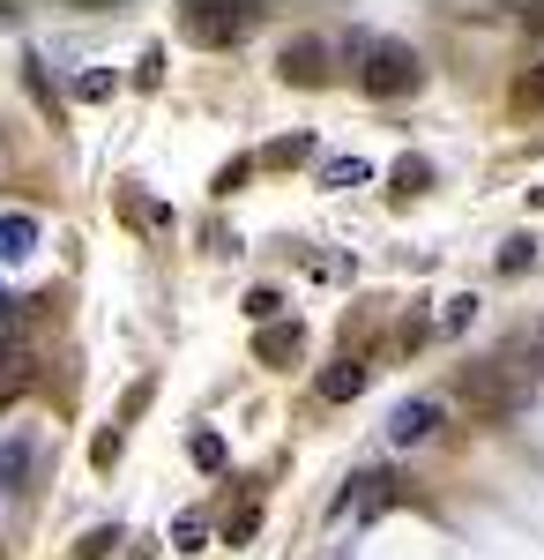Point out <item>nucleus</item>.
Here are the masks:
<instances>
[{"label": "nucleus", "instance_id": "obj_1", "mask_svg": "<svg viewBox=\"0 0 544 560\" xmlns=\"http://www.w3.org/2000/svg\"><path fill=\"white\" fill-rule=\"evenodd\" d=\"M358 60H366V68H358L366 97H403V90L425 83V60L403 38H366V45H358Z\"/></svg>", "mask_w": 544, "mask_h": 560}, {"label": "nucleus", "instance_id": "obj_2", "mask_svg": "<svg viewBox=\"0 0 544 560\" xmlns=\"http://www.w3.org/2000/svg\"><path fill=\"white\" fill-rule=\"evenodd\" d=\"M261 23V8H216V0H194L187 15H179V38L187 45H210V52H224V45H239Z\"/></svg>", "mask_w": 544, "mask_h": 560}, {"label": "nucleus", "instance_id": "obj_3", "mask_svg": "<svg viewBox=\"0 0 544 560\" xmlns=\"http://www.w3.org/2000/svg\"><path fill=\"white\" fill-rule=\"evenodd\" d=\"M276 75H284V83H298V90H321V83H329V45H321V38H284Z\"/></svg>", "mask_w": 544, "mask_h": 560}, {"label": "nucleus", "instance_id": "obj_4", "mask_svg": "<svg viewBox=\"0 0 544 560\" xmlns=\"http://www.w3.org/2000/svg\"><path fill=\"white\" fill-rule=\"evenodd\" d=\"M31 382H38V351H31V337H23V322H15V337L0 345V411H8Z\"/></svg>", "mask_w": 544, "mask_h": 560}, {"label": "nucleus", "instance_id": "obj_5", "mask_svg": "<svg viewBox=\"0 0 544 560\" xmlns=\"http://www.w3.org/2000/svg\"><path fill=\"white\" fill-rule=\"evenodd\" d=\"M433 433H440V404H433V396L395 404V419H388V441H395V448H418V441H433Z\"/></svg>", "mask_w": 544, "mask_h": 560}, {"label": "nucleus", "instance_id": "obj_6", "mask_svg": "<svg viewBox=\"0 0 544 560\" xmlns=\"http://www.w3.org/2000/svg\"><path fill=\"white\" fill-rule=\"evenodd\" d=\"M298 351H306V329H298V322H269V329L253 337V359H261V366H292Z\"/></svg>", "mask_w": 544, "mask_h": 560}, {"label": "nucleus", "instance_id": "obj_7", "mask_svg": "<svg viewBox=\"0 0 544 560\" xmlns=\"http://www.w3.org/2000/svg\"><path fill=\"white\" fill-rule=\"evenodd\" d=\"M31 255H38V217L0 210V261H31Z\"/></svg>", "mask_w": 544, "mask_h": 560}, {"label": "nucleus", "instance_id": "obj_8", "mask_svg": "<svg viewBox=\"0 0 544 560\" xmlns=\"http://www.w3.org/2000/svg\"><path fill=\"white\" fill-rule=\"evenodd\" d=\"M358 388H366V366H358V359L343 351V359H335L329 374H321V404H351Z\"/></svg>", "mask_w": 544, "mask_h": 560}, {"label": "nucleus", "instance_id": "obj_9", "mask_svg": "<svg viewBox=\"0 0 544 560\" xmlns=\"http://www.w3.org/2000/svg\"><path fill=\"white\" fill-rule=\"evenodd\" d=\"M388 501H395V478H388V471H366V478H358V493H343V509H358V516H380Z\"/></svg>", "mask_w": 544, "mask_h": 560}, {"label": "nucleus", "instance_id": "obj_10", "mask_svg": "<svg viewBox=\"0 0 544 560\" xmlns=\"http://www.w3.org/2000/svg\"><path fill=\"white\" fill-rule=\"evenodd\" d=\"M127 538H120V523H97V530H83V538H75V553L68 560H105V553H120Z\"/></svg>", "mask_w": 544, "mask_h": 560}, {"label": "nucleus", "instance_id": "obj_11", "mask_svg": "<svg viewBox=\"0 0 544 560\" xmlns=\"http://www.w3.org/2000/svg\"><path fill=\"white\" fill-rule=\"evenodd\" d=\"M306 158H314V135H276V142L261 150V165H284V173H292V165H306Z\"/></svg>", "mask_w": 544, "mask_h": 560}, {"label": "nucleus", "instance_id": "obj_12", "mask_svg": "<svg viewBox=\"0 0 544 560\" xmlns=\"http://www.w3.org/2000/svg\"><path fill=\"white\" fill-rule=\"evenodd\" d=\"M366 179H374L366 158H329V165H321V187H366Z\"/></svg>", "mask_w": 544, "mask_h": 560}, {"label": "nucleus", "instance_id": "obj_13", "mask_svg": "<svg viewBox=\"0 0 544 560\" xmlns=\"http://www.w3.org/2000/svg\"><path fill=\"white\" fill-rule=\"evenodd\" d=\"M253 530H261V501H239V509L224 516V546H247Z\"/></svg>", "mask_w": 544, "mask_h": 560}, {"label": "nucleus", "instance_id": "obj_14", "mask_svg": "<svg viewBox=\"0 0 544 560\" xmlns=\"http://www.w3.org/2000/svg\"><path fill=\"white\" fill-rule=\"evenodd\" d=\"M395 195H403V202H411V195H425V187H433V165H425V158H403V165H395Z\"/></svg>", "mask_w": 544, "mask_h": 560}, {"label": "nucleus", "instance_id": "obj_15", "mask_svg": "<svg viewBox=\"0 0 544 560\" xmlns=\"http://www.w3.org/2000/svg\"><path fill=\"white\" fill-rule=\"evenodd\" d=\"M120 217H127V224H172V210H157L142 187H127V195H120Z\"/></svg>", "mask_w": 544, "mask_h": 560}, {"label": "nucleus", "instance_id": "obj_16", "mask_svg": "<svg viewBox=\"0 0 544 560\" xmlns=\"http://www.w3.org/2000/svg\"><path fill=\"white\" fill-rule=\"evenodd\" d=\"M187 456H194V471H224V433H194Z\"/></svg>", "mask_w": 544, "mask_h": 560}, {"label": "nucleus", "instance_id": "obj_17", "mask_svg": "<svg viewBox=\"0 0 544 560\" xmlns=\"http://www.w3.org/2000/svg\"><path fill=\"white\" fill-rule=\"evenodd\" d=\"M247 314L261 322V329H269V322L284 314V292H276V284H253V292H247Z\"/></svg>", "mask_w": 544, "mask_h": 560}, {"label": "nucleus", "instance_id": "obj_18", "mask_svg": "<svg viewBox=\"0 0 544 560\" xmlns=\"http://www.w3.org/2000/svg\"><path fill=\"white\" fill-rule=\"evenodd\" d=\"M507 351H515V359H530V382H544V322L530 329V337H515Z\"/></svg>", "mask_w": 544, "mask_h": 560}, {"label": "nucleus", "instance_id": "obj_19", "mask_svg": "<svg viewBox=\"0 0 544 560\" xmlns=\"http://www.w3.org/2000/svg\"><path fill=\"white\" fill-rule=\"evenodd\" d=\"M120 448H127V433H120V427L97 433V441H90V464H97V471H113V464H120Z\"/></svg>", "mask_w": 544, "mask_h": 560}, {"label": "nucleus", "instance_id": "obj_20", "mask_svg": "<svg viewBox=\"0 0 544 560\" xmlns=\"http://www.w3.org/2000/svg\"><path fill=\"white\" fill-rule=\"evenodd\" d=\"M172 546H179V553H202V516H179V523H172Z\"/></svg>", "mask_w": 544, "mask_h": 560}, {"label": "nucleus", "instance_id": "obj_21", "mask_svg": "<svg viewBox=\"0 0 544 560\" xmlns=\"http://www.w3.org/2000/svg\"><path fill=\"white\" fill-rule=\"evenodd\" d=\"M134 83H142V90H157V83H165V52H157V45L142 52V68H134Z\"/></svg>", "mask_w": 544, "mask_h": 560}, {"label": "nucleus", "instance_id": "obj_22", "mask_svg": "<svg viewBox=\"0 0 544 560\" xmlns=\"http://www.w3.org/2000/svg\"><path fill=\"white\" fill-rule=\"evenodd\" d=\"M247 173H253V158H232V165L216 173V195H232V187H247Z\"/></svg>", "mask_w": 544, "mask_h": 560}, {"label": "nucleus", "instance_id": "obj_23", "mask_svg": "<svg viewBox=\"0 0 544 560\" xmlns=\"http://www.w3.org/2000/svg\"><path fill=\"white\" fill-rule=\"evenodd\" d=\"M530 255H537L530 240H507V247H500V269H507V277H515V269H530Z\"/></svg>", "mask_w": 544, "mask_h": 560}, {"label": "nucleus", "instance_id": "obj_24", "mask_svg": "<svg viewBox=\"0 0 544 560\" xmlns=\"http://www.w3.org/2000/svg\"><path fill=\"white\" fill-rule=\"evenodd\" d=\"M470 314H477V300L462 292V300H448V314H440V329H470Z\"/></svg>", "mask_w": 544, "mask_h": 560}, {"label": "nucleus", "instance_id": "obj_25", "mask_svg": "<svg viewBox=\"0 0 544 560\" xmlns=\"http://www.w3.org/2000/svg\"><path fill=\"white\" fill-rule=\"evenodd\" d=\"M15 306H23V300H15V292H8V284H0V345H8V337H15V322H23V314H15Z\"/></svg>", "mask_w": 544, "mask_h": 560}, {"label": "nucleus", "instance_id": "obj_26", "mask_svg": "<svg viewBox=\"0 0 544 560\" xmlns=\"http://www.w3.org/2000/svg\"><path fill=\"white\" fill-rule=\"evenodd\" d=\"M75 97H113V75H105V68H90L83 83H75Z\"/></svg>", "mask_w": 544, "mask_h": 560}, {"label": "nucleus", "instance_id": "obj_27", "mask_svg": "<svg viewBox=\"0 0 544 560\" xmlns=\"http://www.w3.org/2000/svg\"><path fill=\"white\" fill-rule=\"evenodd\" d=\"M522 105H544V68H530V75H522Z\"/></svg>", "mask_w": 544, "mask_h": 560}, {"label": "nucleus", "instance_id": "obj_28", "mask_svg": "<svg viewBox=\"0 0 544 560\" xmlns=\"http://www.w3.org/2000/svg\"><path fill=\"white\" fill-rule=\"evenodd\" d=\"M530 202H537V210H544V187H537V195H530Z\"/></svg>", "mask_w": 544, "mask_h": 560}, {"label": "nucleus", "instance_id": "obj_29", "mask_svg": "<svg viewBox=\"0 0 544 560\" xmlns=\"http://www.w3.org/2000/svg\"><path fill=\"white\" fill-rule=\"evenodd\" d=\"M134 560H150V553H134Z\"/></svg>", "mask_w": 544, "mask_h": 560}]
</instances>
